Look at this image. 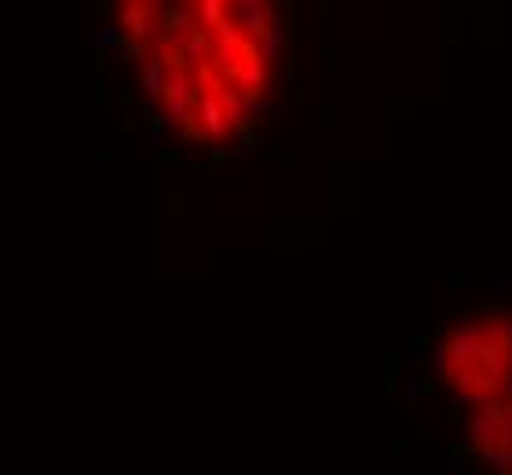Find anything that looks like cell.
Masks as SVG:
<instances>
[{
    "label": "cell",
    "instance_id": "obj_1",
    "mask_svg": "<svg viewBox=\"0 0 512 475\" xmlns=\"http://www.w3.org/2000/svg\"><path fill=\"white\" fill-rule=\"evenodd\" d=\"M136 92L194 143H227L282 92V0H103Z\"/></svg>",
    "mask_w": 512,
    "mask_h": 475
},
{
    "label": "cell",
    "instance_id": "obj_2",
    "mask_svg": "<svg viewBox=\"0 0 512 475\" xmlns=\"http://www.w3.org/2000/svg\"><path fill=\"white\" fill-rule=\"evenodd\" d=\"M443 377L447 388H458L472 399L509 388L505 377H512V322L472 318L454 329V337L443 344Z\"/></svg>",
    "mask_w": 512,
    "mask_h": 475
}]
</instances>
